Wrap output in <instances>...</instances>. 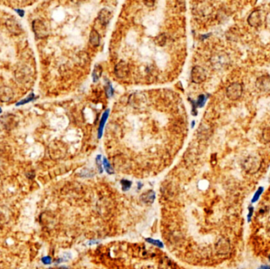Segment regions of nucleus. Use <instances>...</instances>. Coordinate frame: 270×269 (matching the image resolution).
<instances>
[{"mask_svg": "<svg viewBox=\"0 0 270 269\" xmlns=\"http://www.w3.org/2000/svg\"><path fill=\"white\" fill-rule=\"evenodd\" d=\"M243 94V86L240 83L234 82L230 84L226 89V95L231 100H237Z\"/></svg>", "mask_w": 270, "mask_h": 269, "instance_id": "obj_2", "label": "nucleus"}, {"mask_svg": "<svg viewBox=\"0 0 270 269\" xmlns=\"http://www.w3.org/2000/svg\"><path fill=\"white\" fill-rule=\"evenodd\" d=\"M205 103H206V96L204 95H201L198 97V100H197V106L199 107H201L204 106Z\"/></svg>", "mask_w": 270, "mask_h": 269, "instance_id": "obj_24", "label": "nucleus"}, {"mask_svg": "<svg viewBox=\"0 0 270 269\" xmlns=\"http://www.w3.org/2000/svg\"><path fill=\"white\" fill-rule=\"evenodd\" d=\"M98 18L101 24L106 25L109 23L111 18H112V12L107 9H102L98 14Z\"/></svg>", "mask_w": 270, "mask_h": 269, "instance_id": "obj_12", "label": "nucleus"}, {"mask_svg": "<svg viewBox=\"0 0 270 269\" xmlns=\"http://www.w3.org/2000/svg\"><path fill=\"white\" fill-rule=\"evenodd\" d=\"M14 98V93L8 87L0 88V102H9Z\"/></svg>", "mask_w": 270, "mask_h": 269, "instance_id": "obj_10", "label": "nucleus"}, {"mask_svg": "<svg viewBox=\"0 0 270 269\" xmlns=\"http://www.w3.org/2000/svg\"><path fill=\"white\" fill-rule=\"evenodd\" d=\"M103 165H104V169H105L106 171L107 172V174H109V175H112V174L114 173L113 168H112L111 164H109V162L107 161V159H106V158H104V159H103Z\"/></svg>", "mask_w": 270, "mask_h": 269, "instance_id": "obj_19", "label": "nucleus"}, {"mask_svg": "<svg viewBox=\"0 0 270 269\" xmlns=\"http://www.w3.org/2000/svg\"><path fill=\"white\" fill-rule=\"evenodd\" d=\"M16 11L17 12H19V14L21 15V17H23V15H24V11H23V10H16Z\"/></svg>", "mask_w": 270, "mask_h": 269, "instance_id": "obj_31", "label": "nucleus"}, {"mask_svg": "<svg viewBox=\"0 0 270 269\" xmlns=\"http://www.w3.org/2000/svg\"><path fill=\"white\" fill-rule=\"evenodd\" d=\"M121 185L123 191H127V190H129V188H130L131 185H132V182L129 180L123 179V180L121 181Z\"/></svg>", "mask_w": 270, "mask_h": 269, "instance_id": "obj_20", "label": "nucleus"}, {"mask_svg": "<svg viewBox=\"0 0 270 269\" xmlns=\"http://www.w3.org/2000/svg\"><path fill=\"white\" fill-rule=\"evenodd\" d=\"M191 79L193 82L196 84H200L206 79V73L202 67H194L191 71Z\"/></svg>", "mask_w": 270, "mask_h": 269, "instance_id": "obj_5", "label": "nucleus"}, {"mask_svg": "<svg viewBox=\"0 0 270 269\" xmlns=\"http://www.w3.org/2000/svg\"><path fill=\"white\" fill-rule=\"evenodd\" d=\"M34 100V94H31L30 96H29V97L27 98V99H25V100H21V102H19V103H18V104H16L17 106H18V105H22V104H27V103H29V102H30V101H32V100Z\"/></svg>", "mask_w": 270, "mask_h": 269, "instance_id": "obj_25", "label": "nucleus"}, {"mask_svg": "<svg viewBox=\"0 0 270 269\" xmlns=\"http://www.w3.org/2000/svg\"><path fill=\"white\" fill-rule=\"evenodd\" d=\"M262 137L266 143L270 142V128H266L264 130L262 133Z\"/></svg>", "mask_w": 270, "mask_h": 269, "instance_id": "obj_23", "label": "nucleus"}, {"mask_svg": "<svg viewBox=\"0 0 270 269\" xmlns=\"http://www.w3.org/2000/svg\"><path fill=\"white\" fill-rule=\"evenodd\" d=\"M102 67L100 65H96L94 68L93 72H92V79H93L94 82H96L102 74Z\"/></svg>", "mask_w": 270, "mask_h": 269, "instance_id": "obj_17", "label": "nucleus"}, {"mask_svg": "<svg viewBox=\"0 0 270 269\" xmlns=\"http://www.w3.org/2000/svg\"><path fill=\"white\" fill-rule=\"evenodd\" d=\"M258 269H270V266L268 265H262Z\"/></svg>", "mask_w": 270, "mask_h": 269, "instance_id": "obj_30", "label": "nucleus"}, {"mask_svg": "<svg viewBox=\"0 0 270 269\" xmlns=\"http://www.w3.org/2000/svg\"><path fill=\"white\" fill-rule=\"evenodd\" d=\"M6 25H7L9 31L13 34L18 35L22 31L21 24L14 18H10V19L7 20V22H6Z\"/></svg>", "mask_w": 270, "mask_h": 269, "instance_id": "obj_9", "label": "nucleus"}, {"mask_svg": "<svg viewBox=\"0 0 270 269\" xmlns=\"http://www.w3.org/2000/svg\"><path fill=\"white\" fill-rule=\"evenodd\" d=\"M89 41H90V44L94 47H96L100 44V36L96 31L95 30L91 31L90 35H89Z\"/></svg>", "mask_w": 270, "mask_h": 269, "instance_id": "obj_15", "label": "nucleus"}, {"mask_svg": "<svg viewBox=\"0 0 270 269\" xmlns=\"http://www.w3.org/2000/svg\"><path fill=\"white\" fill-rule=\"evenodd\" d=\"M213 58H215V61H213L214 65H218L220 67L226 66L228 63V58L227 55H220L217 57H213Z\"/></svg>", "mask_w": 270, "mask_h": 269, "instance_id": "obj_14", "label": "nucleus"}, {"mask_svg": "<svg viewBox=\"0 0 270 269\" xmlns=\"http://www.w3.org/2000/svg\"><path fill=\"white\" fill-rule=\"evenodd\" d=\"M255 86L259 91L267 93L270 91V76L262 75L259 77L255 82Z\"/></svg>", "mask_w": 270, "mask_h": 269, "instance_id": "obj_6", "label": "nucleus"}, {"mask_svg": "<svg viewBox=\"0 0 270 269\" xmlns=\"http://www.w3.org/2000/svg\"><path fill=\"white\" fill-rule=\"evenodd\" d=\"M264 192V188L262 186L259 187L258 189L257 190V191L255 192V193H254V196H253L252 200H251V203H256L257 201L259 200V198L261 197V196H262V193Z\"/></svg>", "mask_w": 270, "mask_h": 269, "instance_id": "obj_18", "label": "nucleus"}, {"mask_svg": "<svg viewBox=\"0 0 270 269\" xmlns=\"http://www.w3.org/2000/svg\"><path fill=\"white\" fill-rule=\"evenodd\" d=\"M146 241L147 242H149V243L152 244V245H156V246L159 247V248H163V243L159 240H154V239H152V238H146Z\"/></svg>", "mask_w": 270, "mask_h": 269, "instance_id": "obj_22", "label": "nucleus"}, {"mask_svg": "<svg viewBox=\"0 0 270 269\" xmlns=\"http://www.w3.org/2000/svg\"><path fill=\"white\" fill-rule=\"evenodd\" d=\"M248 210H249V213H248V215H247V221L248 222H251V218H252L253 214H254V207L251 205L249 206Z\"/></svg>", "mask_w": 270, "mask_h": 269, "instance_id": "obj_26", "label": "nucleus"}, {"mask_svg": "<svg viewBox=\"0 0 270 269\" xmlns=\"http://www.w3.org/2000/svg\"><path fill=\"white\" fill-rule=\"evenodd\" d=\"M217 250L219 254H228L230 250V244L225 238H221L217 245Z\"/></svg>", "mask_w": 270, "mask_h": 269, "instance_id": "obj_11", "label": "nucleus"}, {"mask_svg": "<svg viewBox=\"0 0 270 269\" xmlns=\"http://www.w3.org/2000/svg\"><path fill=\"white\" fill-rule=\"evenodd\" d=\"M1 112H2V109L0 108V114H1Z\"/></svg>", "mask_w": 270, "mask_h": 269, "instance_id": "obj_32", "label": "nucleus"}, {"mask_svg": "<svg viewBox=\"0 0 270 269\" xmlns=\"http://www.w3.org/2000/svg\"><path fill=\"white\" fill-rule=\"evenodd\" d=\"M155 197V192L152 191V190H149V191L146 192V193L141 195V200H142L143 202L146 204H152V203L154 202Z\"/></svg>", "mask_w": 270, "mask_h": 269, "instance_id": "obj_13", "label": "nucleus"}, {"mask_svg": "<svg viewBox=\"0 0 270 269\" xmlns=\"http://www.w3.org/2000/svg\"><path fill=\"white\" fill-rule=\"evenodd\" d=\"M106 91H107V95H108V96H112V94H113V89H112V86L109 82L107 83V88H106Z\"/></svg>", "mask_w": 270, "mask_h": 269, "instance_id": "obj_27", "label": "nucleus"}, {"mask_svg": "<svg viewBox=\"0 0 270 269\" xmlns=\"http://www.w3.org/2000/svg\"><path fill=\"white\" fill-rule=\"evenodd\" d=\"M129 73V67L125 62H119L115 67V73L118 78H123L127 76Z\"/></svg>", "mask_w": 270, "mask_h": 269, "instance_id": "obj_8", "label": "nucleus"}, {"mask_svg": "<svg viewBox=\"0 0 270 269\" xmlns=\"http://www.w3.org/2000/svg\"><path fill=\"white\" fill-rule=\"evenodd\" d=\"M243 167L248 173L254 174L260 169L261 160L257 156H248L243 161Z\"/></svg>", "mask_w": 270, "mask_h": 269, "instance_id": "obj_1", "label": "nucleus"}, {"mask_svg": "<svg viewBox=\"0 0 270 269\" xmlns=\"http://www.w3.org/2000/svg\"><path fill=\"white\" fill-rule=\"evenodd\" d=\"M269 261H270V257H269Z\"/></svg>", "mask_w": 270, "mask_h": 269, "instance_id": "obj_33", "label": "nucleus"}, {"mask_svg": "<svg viewBox=\"0 0 270 269\" xmlns=\"http://www.w3.org/2000/svg\"><path fill=\"white\" fill-rule=\"evenodd\" d=\"M32 30H33L37 38L45 37L48 33L47 26L44 24V21H41V20H35L32 22Z\"/></svg>", "mask_w": 270, "mask_h": 269, "instance_id": "obj_3", "label": "nucleus"}, {"mask_svg": "<svg viewBox=\"0 0 270 269\" xmlns=\"http://www.w3.org/2000/svg\"><path fill=\"white\" fill-rule=\"evenodd\" d=\"M109 114V110H107L102 115V118H101V120H100V126H99V130H98V137L100 138L102 136L103 130H104V125H105L106 120H107V117H108Z\"/></svg>", "mask_w": 270, "mask_h": 269, "instance_id": "obj_16", "label": "nucleus"}, {"mask_svg": "<svg viewBox=\"0 0 270 269\" xmlns=\"http://www.w3.org/2000/svg\"><path fill=\"white\" fill-rule=\"evenodd\" d=\"M6 217L8 218L7 216V213L5 211H1V208H0V222L3 219V221H6Z\"/></svg>", "mask_w": 270, "mask_h": 269, "instance_id": "obj_28", "label": "nucleus"}, {"mask_svg": "<svg viewBox=\"0 0 270 269\" xmlns=\"http://www.w3.org/2000/svg\"><path fill=\"white\" fill-rule=\"evenodd\" d=\"M247 22L252 27H259L263 23V13L257 10L253 11L247 18Z\"/></svg>", "mask_w": 270, "mask_h": 269, "instance_id": "obj_4", "label": "nucleus"}, {"mask_svg": "<svg viewBox=\"0 0 270 269\" xmlns=\"http://www.w3.org/2000/svg\"><path fill=\"white\" fill-rule=\"evenodd\" d=\"M32 71L27 67H22L17 70L16 78L21 83H28L32 79Z\"/></svg>", "mask_w": 270, "mask_h": 269, "instance_id": "obj_7", "label": "nucleus"}, {"mask_svg": "<svg viewBox=\"0 0 270 269\" xmlns=\"http://www.w3.org/2000/svg\"><path fill=\"white\" fill-rule=\"evenodd\" d=\"M96 164L98 165V168L99 170H100V173H102L103 170H102V167H101V163H100V156H98L96 157Z\"/></svg>", "mask_w": 270, "mask_h": 269, "instance_id": "obj_29", "label": "nucleus"}, {"mask_svg": "<svg viewBox=\"0 0 270 269\" xmlns=\"http://www.w3.org/2000/svg\"><path fill=\"white\" fill-rule=\"evenodd\" d=\"M155 42L157 45L163 46V44H165V43H166V36H165L163 34L160 35V36H158L157 38H156Z\"/></svg>", "mask_w": 270, "mask_h": 269, "instance_id": "obj_21", "label": "nucleus"}]
</instances>
